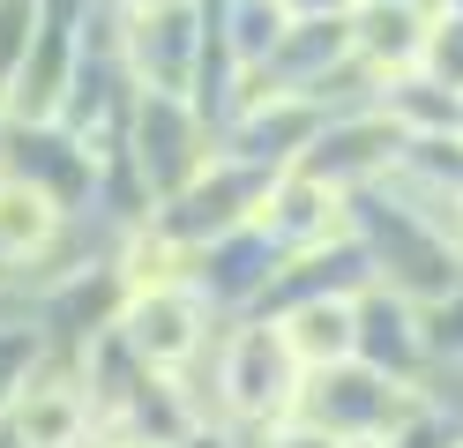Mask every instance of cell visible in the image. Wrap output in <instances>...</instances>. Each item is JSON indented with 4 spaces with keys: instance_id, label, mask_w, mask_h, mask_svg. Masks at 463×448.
<instances>
[{
    "instance_id": "obj_1",
    "label": "cell",
    "mask_w": 463,
    "mask_h": 448,
    "mask_svg": "<svg viewBox=\"0 0 463 448\" xmlns=\"http://www.w3.org/2000/svg\"><path fill=\"white\" fill-rule=\"evenodd\" d=\"M120 329H128V351L142 358V367L172 374V367H187V358H194V344H202V299H194L187 284L128 291Z\"/></svg>"
},
{
    "instance_id": "obj_7",
    "label": "cell",
    "mask_w": 463,
    "mask_h": 448,
    "mask_svg": "<svg viewBox=\"0 0 463 448\" xmlns=\"http://www.w3.org/2000/svg\"><path fill=\"white\" fill-rule=\"evenodd\" d=\"M82 396L68 381H38V388H23V404H15V434L31 441V448H75L82 441Z\"/></svg>"
},
{
    "instance_id": "obj_10",
    "label": "cell",
    "mask_w": 463,
    "mask_h": 448,
    "mask_svg": "<svg viewBox=\"0 0 463 448\" xmlns=\"http://www.w3.org/2000/svg\"><path fill=\"white\" fill-rule=\"evenodd\" d=\"M142 8H180V0H142Z\"/></svg>"
},
{
    "instance_id": "obj_3",
    "label": "cell",
    "mask_w": 463,
    "mask_h": 448,
    "mask_svg": "<svg viewBox=\"0 0 463 448\" xmlns=\"http://www.w3.org/2000/svg\"><path fill=\"white\" fill-rule=\"evenodd\" d=\"M262 224L277 247H292V254H307V247H322V239H336L344 232V195L329 187V179H314V172H284L277 187H269V202H262Z\"/></svg>"
},
{
    "instance_id": "obj_2",
    "label": "cell",
    "mask_w": 463,
    "mask_h": 448,
    "mask_svg": "<svg viewBox=\"0 0 463 448\" xmlns=\"http://www.w3.org/2000/svg\"><path fill=\"white\" fill-rule=\"evenodd\" d=\"M299 351L292 337H284V321L277 329H240L232 337V358H224V388H232V404H240L247 418H269L292 404V381H299Z\"/></svg>"
},
{
    "instance_id": "obj_9",
    "label": "cell",
    "mask_w": 463,
    "mask_h": 448,
    "mask_svg": "<svg viewBox=\"0 0 463 448\" xmlns=\"http://www.w3.org/2000/svg\"><path fill=\"white\" fill-rule=\"evenodd\" d=\"M180 254H172V239H135L128 247V291H157V284H180V269H172Z\"/></svg>"
},
{
    "instance_id": "obj_5",
    "label": "cell",
    "mask_w": 463,
    "mask_h": 448,
    "mask_svg": "<svg viewBox=\"0 0 463 448\" xmlns=\"http://www.w3.org/2000/svg\"><path fill=\"white\" fill-rule=\"evenodd\" d=\"M426 15L419 8H403V0H359L352 8V52H366L373 68H411V60L426 52Z\"/></svg>"
},
{
    "instance_id": "obj_6",
    "label": "cell",
    "mask_w": 463,
    "mask_h": 448,
    "mask_svg": "<svg viewBox=\"0 0 463 448\" xmlns=\"http://www.w3.org/2000/svg\"><path fill=\"white\" fill-rule=\"evenodd\" d=\"M61 232V202L31 179H0V262H38Z\"/></svg>"
},
{
    "instance_id": "obj_11",
    "label": "cell",
    "mask_w": 463,
    "mask_h": 448,
    "mask_svg": "<svg viewBox=\"0 0 463 448\" xmlns=\"http://www.w3.org/2000/svg\"><path fill=\"white\" fill-rule=\"evenodd\" d=\"M456 128H463V119H456Z\"/></svg>"
},
{
    "instance_id": "obj_4",
    "label": "cell",
    "mask_w": 463,
    "mask_h": 448,
    "mask_svg": "<svg viewBox=\"0 0 463 448\" xmlns=\"http://www.w3.org/2000/svg\"><path fill=\"white\" fill-rule=\"evenodd\" d=\"M284 337H292L299 367H314V374L352 367L359 358V307L352 299H307V307L284 314Z\"/></svg>"
},
{
    "instance_id": "obj_8",
    "label": "cell",
    "mask_w": 463,
    "mask_h": 448,
    "mask_svg": "<svg viewBox=\"0 0 463 448\" xmlns=\"http://www.w3.org/2000/svg\"><path fill=\"white\" fill-rule=\"evenodd\" d=\"M38 23H45L38 0H0V105L15 98V82L38 60Z\"/></svg>"
}]
</instances>
